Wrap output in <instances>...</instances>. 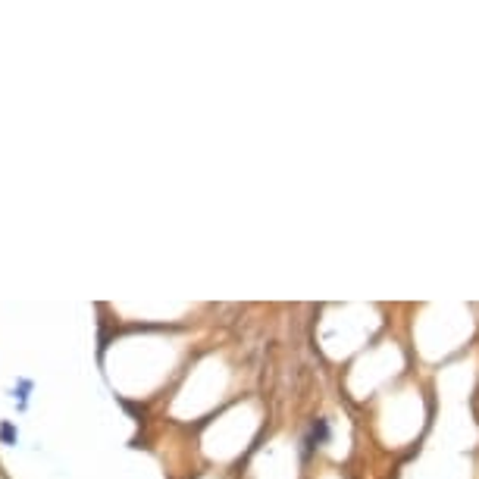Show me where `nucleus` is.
Here are the masks:
<instances>
[{"instance_id":"2","label":"nucleus","mask_w":479,"mask_h":479,"mask_svg":"<svg viewBox=\"0 0 479 479\" xmlns=\"http://www.w3.org/2000/svg\"><path fill=\"white\" fill-rule=\"evenodd\" d=\"M0 435H4V441H13V439H16L13 426H4V429H0Z\"/></svg>"},{"instance_id":"1","label":"nucleus","mask_w":479,"mask_h":479,"mask_svg":"<svg viewBox=\"0 0 479 479\" xmlns=\"http://www.w3.org/2000/svg\"><path fill=\"white\" fill-rule=\"evenodd\" d=\"M329 439V426H326V420H316L314 426H310V435H307V441H304V445H307V454L314 451L316 445H323V441Z\"/></svg>"}]
</instances>
